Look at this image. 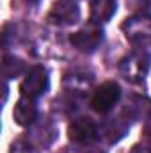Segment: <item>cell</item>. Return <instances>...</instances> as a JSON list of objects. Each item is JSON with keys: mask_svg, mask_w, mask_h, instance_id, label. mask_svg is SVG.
<instances>
[{"mask_svg": "<svg viewBox=\"0 0 151 153\" xmlns=\"http://www.w3.org/2000/svg\"><path fill=\"white\" fill-rule=\"evenodd\" d=\"M151 57L146 48H135L119 61V73L132 84H142L150 71Z\"/></svg>", "mask_w": 151, "mask_h": 153, "instance_id": "1", "label": "cell"}, {"mask_svg": "<svg viewBox=\"0 0 151 153\" xmlns=\"http://www.w3.org/2000/svg\"><path fill=\"white\" fill-rule=\"evenodd\" d=\"M121 30L135 48H146L151 45V16L137 13L123 22Z\"/></svg>", "mask_w": 151, "mask_h": 153, "instance_id": "2", "label": "cell"}, {"mask_svg": "<svg viewBox=\"0 0 151 153\" xmlns=\"http://www.w3.org/2000/svg\"><path fill=\"white\" fill-rule=\"evenodd\" d=\"M48 85H50V78H48L46 68L32 66L23 76L20 91H21V96H29L32 100H38L39 96H43L48 91Z\"/></svg>", "mask_w": 151, "mask_h": 153, "instance_id": "3", "label": "cell"}, {"mask_svg": "<svg viewBox=\"0 0 151 153\" xmlns=\"http://www.w3.org/2000/svg\"><path fill=\"white\" fill-rule=\"evenodd\" d=\"M119 98H121L119 84L109 80V82H103L100 87H96V91L93 93V98H91V105L96 112L107 114L117 105Z\"/></svg>", "mask_w": 151, "mask_h": 153, "instance_id": "4", "label": "cell"}, {"mask_svg": "<svg viewBox=\"0 0 151 153\" xmlns=\"http://www.w3.org/2000/svg\"><path fill=\"white\" fill-rule=\"evenodd\" d=\"M101 41H103L101 25H96L93 22L70 36V43L82 53H93L101 45Z\"/></svg>", "mask_w": 151, "mask_h": 153, "instance_id": "5", "label": "cell"}, {"mask_svg": "<svg viewBox=\"0 0 151 153\" xmlns=\"http://www.w3.org/2000/svg\"><path fill=\"white\" fill-rule=\"evenodd\" d=\"M100 132L96 123L91 117H76L70 123L68 126V137L70 141H73L75 144L80 146H89L98 139Z\"/></svg>", "mask_w": 151, "mask_h": 153, "instance_id": "6", "label": "cell"}, {"mask_svg": "<svg viewBox=\"0 0 151 153\" xmlns=\"http://www.w3.org/2000/svg\"><path fill=\"white\" fill-rule=\"evenodd\" d=\"M78 20H80V7L76 5V0H57L48 13V22L59 27L75 25Z\"/></svg>", "mask_w": 151, "mask_h": 153, "instance_id": "7", "label": "cell"}, {"mask_svg": "<svg viewBox=\"0 0 151 153\" xmlns=\"http://www.w3.org/2000/svg\"><path fill=\"white\" fill-rule=\"evenodd\" d=\"M13 117L18 125L21 126H32L38 121V105L36 100L29 96H20L14 109H13Z\"/></svg>", "mask_w": 151, "mask_h": 153, "instance_id": "8", "label": "cell"}, {"mask_svg": "<svg viewBox=\"0 0 151 153\" xmlns=\"http://www.w3.org/2000/svg\"><path fill=\"white\" fill-rule=\"evenodd\" d=\"M117 0H91V22L96 25L107 23L115 13Z\"/></svg>", "mask_w": 151, "mask_h": 153, "instance_id": "9", "label": "cell"}, {"mask_svg": "<svg viewBox=\"0 0 151 153\" xmlns=\"http://www.w3.org/2000/svg\"><path fill=\"white\" fill-rule=\"evenodd\" d=\"M32 144L34 146H43V148H46V146H50L52 143H53V139H55V135H57V132H55V128L52 126V123H48V121H44L43 125L36 121L32 126Z\"/></svg>", "mask_w": 151, "mask_h": 153, "instance_id": "10", "label": "cell"}, {"mask_svg": "<svg viewBox=\"0 0 151 153\" xmlns=\"http://www.w3.org/2000/svg\"><path fill=\"white\" fill-rule=\"evenodd\" d=\"M91 84H93V76L85 75L82 71H73L64 78V85L70 93H87Z\"/></svg>", "mask_w": 151, "mask_h": 153, "instance_id": "11", "label": "cell"}, {"mask_svg": "<svg viewBox=\"0 0 151 153\" xmlns=\"http://www.w3.org/2000/svg\"><path fill=\"white\" fill-rule=\"evenodd\" d=\"M25 71V62L14 55L4 57V76L5 78H16Z\"/></svg>", "mask_w": 151, "mask_h": 153, "instance_id": "12", "label": "cell"}, {"mask_svg": "<svg viewBox=\"0 0 151 153\" xmlns=\"http://www.w3.org/2000/svg\"><path fill=\"white\" fill-rule=\"evenodd\" d=\"M9 153H39L38 148L30 143V141H25V139H18L11 144V150Z\"/></svg>", "mask_w": 151, "mask_h": 153, "instance_id": "13", "label": "cell"}, {"mask_svg": "<svg viewBox=\"0 0 151 153\" xmlns=\"http://www.w3.org/2000/svg\"><path fill=\"white\" fill-rule=\"evenodd\" d=\"M130 2V7L137 9L139 13H146L151 7V0H128Z\"/></svg>", "mask_w": 151, "mask_h": 153, "instance_id": "14", "label": "cell"}, {"mask_svg": "<svg viewBox=\"0 0 151 153\" xmlns=\"http://www.w3.org/2000/svg\"><path fill=\"white\" fill-rule=\"evenodd\" d=\"M146 141H148V148L151 150V107L146 114Z\"/></svg>", "mask_w": 151, "mask_h": 153, "instance_id": "15", "label": "cell"}, {"mask_svg": "<svg viewBox=\"0 0 151 153\" xmlns=\"http://www.w3.org/2000/svg\"><path fill=\"white\" fill-rule=\"evenodd\" d=\"M130 153H151V150L148 148V146H141V144H135V146L130 150Z\"/></svg>", "mask_w": 151, "mask_h": 153, "instance_id": "16", "label": "cell"}, {"mask_svg": "<svg viewBox=\"0 0 151 153\" xmlns=\"http://www.w3.org/2000/svg\"><path fill=\"white\" fill-rule=\"evenodd\" d=\"M29 2H30V4H38L39 0H29Z\"/></svg>", "mask_w": 151, "mask_h": 153, "instance_id": "17", "label": "cell"}, {"mask_svg": "<svg viewBox=\"0 0 151 153\" xmlns=\"http://www.w3.org/2000/svg\"><path fill=\"white\" fill-rule=\"evenodd\" d=\"M64 153H71V152H64Z\"/></svg>", "mask_w": 151, "mask_h": 153, "instance_id": "18", "label": "cell"}]
</instances>
